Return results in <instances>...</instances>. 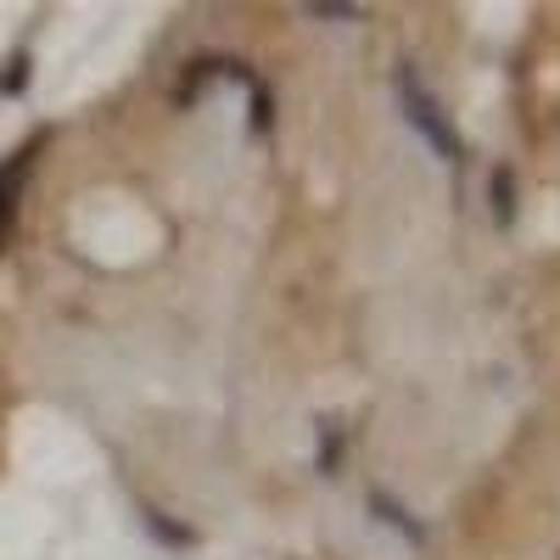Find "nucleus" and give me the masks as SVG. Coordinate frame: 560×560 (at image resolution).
I'll use <instances>...</instances> for the list:
<instances>
[{
    "label": "nucleus",
    "instance_id": "2",
    "mask_svg": "<svg viewBox=\"0 0 560 560\" xmlns=\"http://www.w3.org/2000/svg\"><path fill=\"white\" fill-rule=\"evenodd\" d=\"M23 174H28V152L0 174V236H7V224H12V197H18V185H23Z\"/></svg>",
    "mask_w": 560,
    "mask_h": 560
},
{
    "label": "nucleus",
    "instance_id": "1",
    "mask_svg": "<svg viewBox=\"0 0 560 560\" xmlns=\"http://www.w3.org/2000/svg\"><path fill=\"white\" fill-rule=\"evenodd\" d=\"M398 102H404V118H409V124H415L420 135H427V140H432V152L454 163V158H459V140H454V129H448V118L438 113V102L427 96V84H420V79H415L409 68L398 73Z\"/></svg>",
    "mask_w": 560,
    "mask_h": 560
}]
</instances>
